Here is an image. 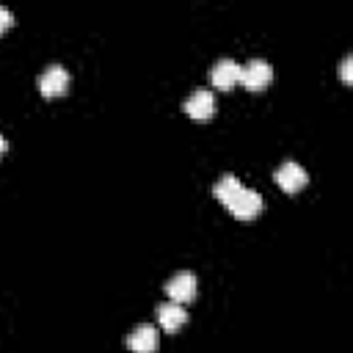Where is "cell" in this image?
<instances>
[{"mask_svg":"<svg viewBox=\"0 0 353 353\" xmlns=\"http://www.w3.org/2000/svg\"><path fill=\"white\" fill-rule=\"evenodd\" d=\"M212 193H215V196L229 207V212H232V215H237V218H243V221H248V218L259 215V212H262V207H265V201H262L259 190L245 188L234 174H221V176H218V182H215V188H212Z\"/></svg>","mask_w":353,"mask_h":353,"instance_id":"6da1fadb","label":"cell"},{"mask_svg":"<svg viewBox=\"0 0 353 353\" xmlns=\"http://www.w3.org/2000/svg\"><path fill=\"white\" fill-rule=\"evenodd\" d=\"M273 80V66L265 61V58H251L240 66V83L251 91L256 88H265L268 83Z\"/></svg>","mask_w":353,"mask_h":353,"instance_id":"7a4b0ae2","label":"cell"},{"mask_svg":"<svg viewBox=\"0 0 353 353\" xmlns=\"http://www.w3.org/2000/svg\"><path fill=\"white\" fill-rule=\"evenodd\" d=\"M124 342L132 353H154L157 345H160V331L152 323H138L135 328H130Z\"/></svg>","mask_w":353,"mask_h":353,"instance_id":"3957f363","label":"cell"},{"mask_svg":"<svg viewBox=\"0 0 353 353\" xmlns=\"http://www.w3.org/2000/svg\"><path fill=\"white\" fill-rule=\"evenodd\" d=\"M196 276L190 270H176L168 281H165V292H168V301H176V303H185V301H193L196 298Z\"/></svg>","mask_w":353,"mask_h":353,"instance_id":"277c9868","label":"cell"},{"mask_svg":"<svg viewBox=\"0 0 353 353\" xmlns=\"http://www.w3.org/2000/svg\"><path fill=\"white\" fill-rule=\"evenodd\" d=\"M66 88H69V72H66V66H61V63L44 66V72L39 74V91L44 97H58Z\"/></svg>","mask_w":353,"mask_h":353,"instance_id":"5b68a950","label":"cell"},{"mask_svg":"<svg viewBox=\"0 0 353 353\" xmlns=\"http://www.w3.org/2000/svg\"><path fill=\"white\" fill-rule=\"evenodd\" d=\"M273 179L279 182V188H281V190L295 193V190H301V188L309 182V174L303 171V165H301V163H295V160H284V163L276 168Z\"/></svg>","mask_w":353,"mask_h":353,"instance_id":"8992f818","label":"cell"},{"mask_svg":"<svg viewBox=\"0 0 353 353\" xmlns=\"http://www.w3.org/2000/svg\"><path fill=\"white\" fill-rule=\"evenodd\" d=\"M182 110L190 116V119H210L212 110H215V97L210 88H193L185 102H182Z\"/></svg>","mask_w":353,"mask_h":353,"instance_id":"52a82bcc","label":"cell"},{"mask_svg":"<svg viewBox=\"0 0 353 353\" xmlns=\"http://www.w3.org/2000/svg\"><path fill=\"white\" fill-rule=\"evenodd\" d=\"M210 80L218 88H229V85L240 83V63L234 58H218L210 69Z\"/></svg>","mask_w":353,"mask_h":353,"instance_id":"ba28073f","label":"cell"},{"mask_svg":"<svg viewBox=\"0 0 353 353\" xmlns=\"http://www.w3.org/2000/svg\"><path fill=\"white\" fill-rule=\"evenodd\" d=\"M185 320H188V309H185L182 303H176V301H163V303H157V323H160V328L176 331Z\"/></svg>","mask_w":353,"mask_h":353,"instance_id":"9c48e42d","label":"cell"},{"mask_svg":"<svg viewBox=\"0 0 353 353\" xmlns=\"http://www.w3.org/2000/svg\"><path fill=\"white\" fill-rule=\"evenodd\" d=\"M339 74L345 83H353V55H345L342 63H339Z\"/></svg>","mask_w":353,"mask_h":353,"instance_id":"30bf717a","label":"cell"},{"mask_svg":"<svg viewBox=\"0 0 353 353\" xmlns=\"http://www.w3.org/2000/svg\"><path fill=\"white\" fill-rule=\"evenodd\" d=\"M11 22H14V14H11V8L0 3V33H3V30H6Z\"/></svg>","mask_w":353,"mask_h":353,"instance_id":"8fae6325","label":"cell"},{"mask_svg":"<svg viewBox=\"0 0 353 353\" xmlns=\"http://www.w3.org/2000/svg\"><path fill=\"white\" fill-rule=\"evenodd\" d=\"M6 149H8V141H6V135H3V132H0V154H3V152H6Z\"/></svg>","mask_w":353,"mask_h":353,"instance_id":"7c38bea8","label":"cell"}]
</instances>
